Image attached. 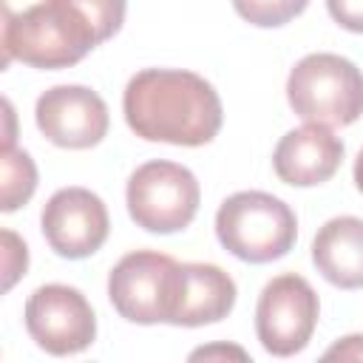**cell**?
<instances>
[{
	"label": "cell",
	"mask_w": 363,
	"mask_h": 363,
	"mask_svg": "<svg viewBox=\"0 0 363 363\" xmlns=\"http://www.w3.org/2000/svg\"><path fill=\"white\" fill-rule=\"evenodd\" d=\"M128 128L145 142L199 147L218 136L224 108L218 91L184 68H145L122 94Z\"/></svg>",
	"instance_id": "6da1fadb"
},
{
	"label": "cell",
	"mask_w": 363,
	"mask_h": 363,
	"mask_svg": "<svg viewBox=\"0 0 363 363\" xmlns=\"http://www.w3.org/2000/svg\"><path fill=\"white\" fill-rule=\"evenodd\" d=\"M99 40L71 0H43L26 11H3V65L20 60L40 71L77 65Z\"/></svg>",
	"instance_id": "7a4b0ae2"
},
{
	"label": "cell",
	"mask_w": 363,
	"mask_h": 363,
	"mask_svg": "<svg viewBox=\"0 0 363 363\" xmlns=\"http://www.w3.org/2000/svg\"><path fill=\"white\" fill-rule=\"evenodd\" d=\"M216 235L230 255L247 264H269L295 247L298 218L278 196L241 190L221 201L216 213Z\"/></svg>",
	"instance_id": "3957f363"
},
{
	"label": "cell",
	"mask_w": 363,
	"mask_h": 363,
	"mask_svg": "<svg viewBox=\"0 0 363 363\" xmlns=\"http://www.w3.org/2000/svg\"><path fill=\"white\" fill-rule=\"evenodd\" d=\"M286 99L303 122L343 128L363 116V74L340 54H306L289 71Z\"/></svg>",
	"instance_id": "277c9868"
},
{
	"label": "cell",
	"mask_w": 363,
	"mask_h": 363,
	"mask_svg": "<svg viewBox=\"0 0 363 363\" xmlns=\"http://www.w3.org/2000/svg\"><path fill=\"white\" fill-rule=\"evenodd\" d=\"M125 201L136 227L156 235H170L184 230L196 218L201 187L193 170H187L184 164L153 159L130 173Z\"/></svg>",
	"instance_id": "5b68a950"
},
{
	"label": "cell",
	"mask_w": 363,
	"mask_h": 363,
	"mask_svg": "<svg viewBox=\"0 0 363 363\" xmlns=\"http://www.w3.org/2000/svg\"><path fill=\"white\" fill-rule=\"evenodd\" d=\"M179 264L156 250H136L119 258L108 275V298L119 318L142 326L170 323Z\"/></svg>",
	"instance_id": "8992f818"
},
{
	"label": "cell",
	"mask_w": 363,
	"mask_h": 363,
	"mask_svg": "<svg viewBox=\"0 0 363 363\" xmlns=\"http://www.w3.org/2000/svg\"><path fill=\"white\" fill-rule=\"evenodd\" d=\"M320 301L312 284L295 272L272 278L255 306V335L261 346L275 357H292L303 352L315 335Z\"/></svg>",
	"instance_id": "52a82bcc"
},
{
	"label": "cell",
	"mask_w": 363,
	"mask_h": 363,
	"mask_svg": "<svg viewBox=\"0 0 363 363\" xmlns=\"http://www.w3.org/2000/svg\"><path fill=\"white\" fill-rule=\"evenodd\" d=\"M26 329L31 340L57 357L79 354L96 340V315L88 298L68 284L37 286L26 301Z\"/></svg>",
	"instance_id": "ba28073f"
},
{
	"label": "cell",
	"mask_w": 363,
	"mask_h": 363,
	"mask_svg": "<svg viewBox=\"0 0 363 363\" xmlns=\"http://www.w3.org/2000/svg\"><path fill=\"white\" fill-rule=\"evenodd\" d=\"M43 235L48 247L71 261L94 255L111 230L105 201L88 187H62L57 190L40 216Z\"/></svg>",
	"instance_id": "9c48e42d"
},
{
	"label": "cell",
	"mask_w": 363,
	"mask_h": 363,
	"mask_svg": "<svg viewBox=\"0 0 363 363\" xmlns=\"http://www.w3.org/2000/svg\"><path fill=\"white\" fill-rule=\"evenodd\" d=\"M40 133L68 150H85L105 139L111 116L105 99L85 85H54L34 105Z\"/></svg>",
	"instance_id": "30bf717a"
},
{
	"label": "cell",
	"mask_w": 363,
	"mask_h": 363,
	"mask_svg": "<svg viewBox=\"0 0 363 363\" xmlns=\"http://www.w3.org/2000/svg\"><path fill=\"white\" fill-rule=\"evenodd\" d=\"M343 142L332 133L329 125L306 122L281 136L272 153V170L284 184L315 187L329 182L343 162Z\"/></svg>",
	"instance_id": "8fae6325"
},
{
	"label": "cell",
	"mask_w": 363,
	"mask_h": 363,
	"mask_svg": "<svg viewBox=\"0 0 363 363\" xmlns=\"http://www.w3.org/2000/svg\"><path fill=\"white\" fill-rule=\"evenodd\" d=\"M235 281L216 264H179L176 298L170 326H204L218 323L235 306Z\"/></svg>",
	"instance_id": "7c38bea8"
},
{
	"label": "cell",
	"mask_w": 363,
	"mask_h": 363,
	"mask_svg": "<svg viewBox=\"0 0 363 363\" xmlns=\"http://www.w3.org/2000/svg\"><path fill=\"white\" fill-rule=\"evenodd\" d=\"M312 264L337 289H363V218H329L312 241Z\"/></svg>",
	"instance_id": "4fadbf2b"
},
{
	"label": "cell",
	"mask_w": 363,
	"mask_h": 363,
	"mask_svg": "<svg viewBox=\"0 0 363 363\" xmlns=\"http://www.w3.org/2000/svg\"><path fill=\"white\" fill-rule=\"evenodd\" d=\"M0 167H3V204H0V210L14 213L37 190V164L26 150H17L14 145H3Z\"/></svg>",
	"instance_id": "5bb4252c"
},
{
	"label": "cell",
	"mask_w": 363,
	"mask_h": 363,
	"mask_svg": "<svg viewBox=\"0 0 363 363\" xmlns=\"http://www.w3.org/2000/svg\"><path fill=\"white\" fill-rule=\"evenodd\" d=\"M309 0H233V9L241 20L258 28H278L295 20Z\"/></svg>",
	"instance_id": "9a60e30c"
},
{
	"label": "cell",
	"mask_w": 363,
	"mask_h": 363,
	"mask_svg": "<svg viewBox=\"0 0 363 363\" xmlns=\"http://www.w3.org/2000/svg\"><path fill=\"white\" fill-rule=\"evenodd\" d=\"M91 23L94 34L99 43L111 40L122 23H125V11H128V0H71Z\"/></svg>",
	"instance_id": "2e32d148"
},
{
	"label": "cell",
	"mask_w": 363,
	"mask_h": 363,
	"mask_svg": "<svg viewBox=\"0 0 363 363\" xmlns=\"http://www.w3.org/2000/svg\"><path fill=\"white\" fill-rule=\"evenodd\" d=\"M28 269V247L26 241L11 233V230H3V289L9 292L20 275H26Z\"/></svg>",
	"instance_id": "e0dca14e"
},
{
	"label": "cell",
	"mask_w": 363,
	"mask_h": 363,
	"mask_svg": "<svg viewBox=\"0 0 363 363\" xmlns=\"http://www.w3.org/2000/svg\"><path fill=\"white\" fill-rule=\"evenodd\" d=\"M332 20L354 34H363V0H326Z\"/></svg>",
	"instance_id": "ac0fdd59"
},
{
	"label": "cell",
	"mask_w": 363,
	"mask_h": 363,
	"mask_svg": "<svg viewBox=\"0 0 363 363\" xmlns=\"http://www.w3.org/2000/svg\"><path fill=\"white\" fill-rule=\"evenodd\" d=\"M323 360H363V335H346L323 352Z\"/></svg>",
	"instance_id": "d6986e66"
},
{
	"label": "cell",
	"mask_w": 363,
	"mask_h": 363,
	"mask_svg": "<svg viewBox=\"0 0 363 363\" xmlns=\"http://www.w3.org/2000/svg\"><path fill=\"white\" fill-rule=\"evenodd\" d=\"M221 360V357H235V360H250V354L241 349V346H224V343H218V346H201V349H196V352H190V360Z\"/></svg>",
	"instance_id": "ffe728a7"
},
{
	"label": "cell",
	"mask_w": 363,
	"mask_h": 363,
	"mask_svg": "<svg viewBox=\"0 0 363 363\" xmlns=\"http://www.w3.org/2000/svg\"><path fill=\"white\" fill-rule=\"evenodd\" d=\"M354 184H357V190L363 193V147H360V153H357V159H354Z\"/></svg>",
	"instance_id": "44dd1931"
}]
</instances>
